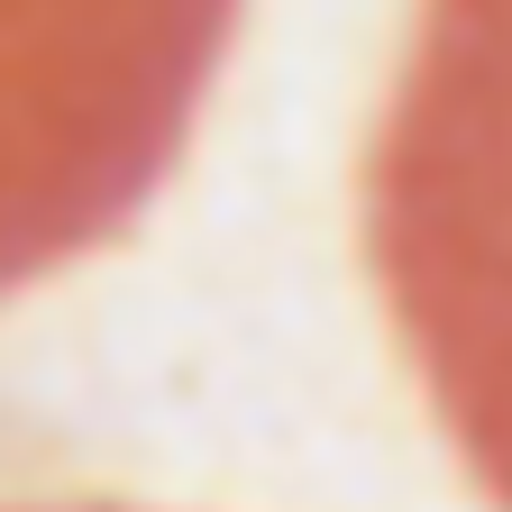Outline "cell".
<instances>
[{
	"instance_id": "6da1fadb",
	"label": "cell",
	"mask_w": 512,
	"mask_h": 512,
	"mask_svg": "<svg viewBox=\"0 0 512 512\" xmlns=\"http://www.w3.org/2000/svg\"><path fill=\"white\" fill-rule=\"evenodd\" d=\"M366 266L448 448L512 512V0H421L366 147Z\"/></svg>"
},
{
	"instance_id": "7a4b0ae2",
	"label": "cell",
	"mask_w": 512,
	"mask_h": 512,
	"mask_svg": "<svg viewBox=\"0 0 512 512\" xmlns=\"http://www.w3.org/2000/svg\"><path fill=\"white\" fill-rule=\"evenodd\" d=\"M238 0H0V293L138 220Z\"/></svg>"
}]
</instances>
